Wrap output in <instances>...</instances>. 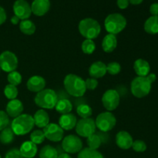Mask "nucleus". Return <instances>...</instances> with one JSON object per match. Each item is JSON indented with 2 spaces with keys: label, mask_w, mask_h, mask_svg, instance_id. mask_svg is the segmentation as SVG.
<instances>
[{
  "label": "nucleus",
  "mask_w": 158,
  "mask_h": 158,
  "mask_svg": "<svg viewBox=\"0 0 158 158\" xmlns=\"http://www.w3.org/2000/svg\"><path fill=\"white\" fill-rule=\"evenodd\" d=\"M63 85L66 92L74 97H81L86 91L85 80L76 74L69 73L64 78Z\"/></svg>",
  "instance_id": "obj_1"
},
{
  "label": "nucleus",
  "mask_w": 158,
  "mask_h": 158,
  "mask_svg": "<svg viewBox=\"0 0 158 158\" xmlns=\"http://www.w3.org/2000/svg\"><path fill=\"white\" fill-rule=\"evenodd\" d=\"M34 126V120L32 116L26 114H22L15 117L11 123V128L15 135L23 136L29 134Z\"/></svg>",
  "instance_id": "obj_2"
},
{
  "label": "nucleus",
  "mask_w": 158,
  "mask_h": 158,
  "mask_svg": "<svg viewBox=\"0 0 158 158\" xmlns=\"http://www.w3.org/2000/svg\"><path fill=\"white\" fill-rule=\"evenodd\" d=\"M79 32L86 40H94L97 38L101 32V26L96 19L86 18L79 23Z\"/></svg>",
  "instance_id": "obj_3"
},
{
  "label": "nucleus",
  "mask_w": 158,
  "mask_h": 158,
  "mask_svg": "<svg viewBox=\"0 0 158 158\" xmlns=\"http://www.w3.org/2000/svg\"><path fill=\"white\" fill-rule=\"evenodd\" d=\"M58 101L56 93L52 89H44L37 93L34 98L35 105L42 109H52Z\"/></svg>",
  "instance_id": "obj_4"
},
{
  "label": "nucleus",
  "mask_w": 158,
  "mask_h": 158,
  "mask_svg": "<svg viewBox=\"0 0 158 158\" xmlns=\"http://www.w3.org/2000/svg\"><path fill=\"white\" fill-rule=\"evenodd\" d=\"M127 19L120 13H112L106 16L104 21V26L106 32L110 34L117 35L125 29Z\"/></svg>",
  "instance_id": "obj_5"
},
{
  "label": "nucleus",
  "mask_w": 158,
  "mask_h": 158,
  "mask_svg": "<svg viewBox=\"0 0 158 158\" xmlns=\"http://www.w3.org/2000/svg\"><path fill=\"white\" fill-rule=\"evenodd\" d=\"M131 90L135 97L143 98L151 92V83L148 81L147 77H137L131 82Z\"/></svg>",
  "instance_id": "obj_6"
},
{
  "label": "nucleus",
  "mask_w": 158,
  "mask_h": 158,
  "mask_svg": "<svg viewBox=\"0 0 158 158\" xmlns=\"http://www.w3.org/2000/svg\"><path fill=\"white\" fill-rule=\"evenodd\" d=\"M96 127L103 133L112 131L117 124L115 116L110 111L101 113L97 116L95 120Z\"/></svg>",
  "instance_id": "obj_7"
},
{
  "label": "nucleus",
  "mask_w": 158,
  "mask_h": 158,
  "mask_svg": "<svg viewBox=\"0 0 158 158\" xmlns=\"http://www.w3.org/2000/svg\"><path fill=\"white\" fill-rule=\"evenodd\" d=\"M76 132L80 137H89L92 134H95L97 127H96L95 120L92 118H85L77 121V125L75 127Z\"/></svg>",
  "instance_id": "obj_8"
},
{
  "label": "nucleus",
  "mask_w": 158,
  "mask_h": 158,
  "mask_svg": "<svg viewBox=\"0 0 158 158\" xmlns=\"http://www.w3.org/2000/svg\"><path fill=\"white\" fill-rule=\"evenodd\" d=\"M62 148L66 154H77L83 149V142L79 136L69 134L63 139Z\"/></svg>",
  "instance_id": "obj_9"
},
{
  "label": "nucleus",
  "mask_w": 158,
  "mask_h": 158,
  "mask_svg": "<svg viewBox=\"0 0 158 158\" xmlns=\"http://www.w3.org/2000/svg\"><path fill=\"white\" fill-rule=\"evenodd\" d=\"M18 67V58L11 51H4L0 54V69L4 72L11 73Z\"/></svg>",
  "instance_id": "obj_10"
},
{
  "label": "nucleus",
  "mask_w": 158,
  "mask_h": 158,
  "mask_svg": "<svg viewBox=\"0 0 158 158\" xmlns=\"http://www.w3.org/2000/svg\"><path fill=\"white\" fill-rule=\"evenodd\" d=\"M120 97L115 89H108L103 94L102 97V103L106 110L111 111L114 110L117 108V106L120 104Z\"/></svg>",
  "instance_id": "obj_11"
},
{
  "label": "nucleus",
  "mask_w": 158,
  "mask_h": 158,
  "mask_svg": "<svg viewBox=\"0 0 158 158\" xmlns=\"http://www.w3.org/2000/svg\"><path fill=\"white\" fill-rule=\"evenodd\" d=\"M43 133L46 139L52 142H60L63 139L64 131L56 123H51L43 128Z\"/></svg>",
  "instance_id": "obj_12"
},
{
  "label": "nucleus",
  "mask_w": 158,
  "mask_h": 158,
  "mask_svg": "<svg viewBox=\"0 0 158 158\" xmlns=\"http://www.w3.org/2000/svg\"><path fill=\"white\" fill-rule=\"evenodd\" d=\"M13 12L20 20L28 19L32 14L31 6L26 0H16L13 5Z\"/></svg>",
  "instance_id": "obj_13"
},
{
  "label": "nucleus",
  "mask_w": 158,
  "mask_h": 158,
  "mask_svg": "<svg viewBox=\"0 0 158 158\" xmlns=\"http://www.w3.org/2000/svg\"><path fill=\"white\" fill-rule=\"evenodd\" d=\"M50 9L49 0H33L31 5L32 13L37 16H43L49 12Z\"/></svg>",
  "instance_id": "obj_14"
},
{
  "label": "nucleus",
  "mask_w": 158,
  "mask_h": 158,
  "mask_svg": "<svg viewBox=\"0 0 158 158\" xmlns=\"http://www.w3.org/2000/svg\"><path fill=\"white\" fill-rule=\"evenodd\" d=\"M23 110H24V106H23V103L19 100L14 99V100H11L7 103L6 112L9 117H12V118H15L21 115Z\"/></svg>",
  "instance_id": "obj_15"
},
{
  "label": "nucleus",
  "mask_w": 158,
  "mask_h": 158,
  "mask_svg": "<svg viewBox=\"0 0 158 158\" xmlns=\"http://www.w3.org/2000/svg\"><path fill=\"white\" fill-rule=\"evenodd\" d=\"M133 137L128 132L121 131L116 135V143L122 150H128L131 148L133 144Z\"/></svg>",
  "instance_id": "obj_16"
},
{
  "label": "nucleus",
  "mask_w": 158,
  "mask_h": 158,
  "mask_svg": "<svg viewBox=\"0 0 158 158\" xmlns=\"http://www.w3.org/2000/svg\"><path fill=\"white\" fill-rule=\"evenodd\" d=\"M46 86V80L40 76H33L28 80L26 87L32 93H39L44 89Z\"/></svg>",
  "instance_id": "obj_17"
},
{
  "label": "nucleus",
  "mask_w": 158,
  "mask_h": 158,
  "mask_svg": "<svg viewBox=\"0 0 158 158\" xmlns=\"http://www.w3.org/2000/svg\"><path fill=\"white\" fill-rule=\"evenodd\" d=\"M77 123V117L73 114H63L59 119V125L63 131H71L76 127Z\"/></svg>",
  "instance_id": "obj_18"
},
{
  "label": "nucleus",
  "mask_w": 158,
  "mask_h": 158,
  "mask_svg": "<svg viewBox=\"0 0 158 158\" xmlns=\"http://www.w3.org/2000/svg\"><path fill=\"white\" fill-rule=\"evenodd\" d=\"M106 73V65L102 61H96L89 68V74L92 78L98 79L104 77Z\"/></svg>",
  "instance_id": "obj_19"
},
{
  "label": "nucleus",
  "mask_w": 158,
  "mask_h": 158,
  "mask_svg": "<svg viewBox=\"0 0 158 158\" xmlns=\"http://www.w3.org/2000/svg\"><path fill=\"white\" fill-rule=\"evenodd\" d=\"M19 152L23 158H33L36 155L38 148H37L36 144L32 143V141H25L24 143H22L20 146Z\"/></svg>",
  "instance_id": "obj_20"
},
{
  "label": "nucleus",
  "mask_w": 158,
  "mask_h": 158,
  "mask_svg": "<svg viewBox=\"0 0 158 158\" xmlns=\"http://www.w3.org/2000/svg\"><path fill=\"white\" fill-rule=\"evenodd\" d=\"M134 69L138 77H146L151 71V66L147 60L138 59L134 63Z\"/></svg>",
  "instance_id": "obj_21"
},
{
  "label": "nucleus",
  "mask_w": 158,
  "mask_h": 158,
  "mask_svg": "<svg viewBox=\"0 0 158 158\" xmlns=\"http://www.w3.org/2000/svg\"><path fill=\"white\" fill-rule=\"evenodd\" d=\"M32 117H33L34 124L39 128L43 129L49 123V114L43 109L37 110Z\"/></svg>",
  "instance_id": "obj_22"
},
{
  "label": "nucleus",
  "mask_w": 158,
  "mask_h": 158,
  "mask_svg": "<svg viewBox=\"0 0 158 158\" xmlns=\"http://www.w3.org/2000/svg\"><path fill=\"white\" fill-rule=\"evenodd\" d=\"M117 46V39L115 35L108 33L107 35H105L102 41V48L104 52H112L116 49Z\"/></svg>",
  "instance_id": "obj_23"
},
{
  "label": "nucleus",
  "mask_w": 158,
  "mask_h": 158,
  "mask_svg": "<svg viewBox=\"0 0 158 158\" xmlns=\"http://www.w3.org/2000/svg\"><path fill=\"white\" fill-rule=\"evenodd\" d=\"M145 32L151 35H155L158 33V15H152L146 20L144 23Z\"/></svg>",
  "instance_id": "obj_24"
},
{
  "label": "nucleus",
  "mask_w": 158,
  "mask_h": 158,
  "mask_svg": "<svg viewBox=\"0 0 158 158\" xmlns=\"http://www.w3.org/2000/svg\"><path fill=\"white\" fill-rule=\"evenodd\" d=\"M55 109L59 114H62V115L67 114L72 111L73 104L67 99H60L57 101Z\"/></svg>",
  "instance_id": "obj_25"
},
{
  "label": "nucleus",
  "mask_w": 158,
  "mask_h": 158,
  "mask_svg": "<svg viewBox=\"0 0 158 158\" xmlns=\"http://www.w3.org/2000/svg\"><path fill=\"white\" fill-rule=\"evenodd\" d=\"M15 138V134L12 131L11 127H7L3 129L0 133V143L2 144L7 145L12 143Z\"/></svg>",
  "instance_id": "obj_26"
},
{
  "label": "nucleus",
  "mask_w": 158,
  "mask_h": 158,
  "mask_svg": "<svg viewBox=\"0 0 158 158\" xmlns=\"http://www.w3.org/2000/svg\"><path fill=\"white\" fill-rule=\"evenodd\" d=\"M19 29L25 35H30L35 33L36 28H35V25L34 24L33 22L29 19H25L20 22Z\"/></svg>",
  "instance_id": "obj_27"
},
{
  "label": "nucleus",
  "mask_w": 158,
  "mask_h": 158,
  "mask_svg": "<svg viewBox=\"0 0 158 158\" xmlns=\"http://www.w3.org/2000/svg\"><path fill=\"white\" fill-rule=\"evenodd\" d=\"M77 158H103V156L97 150L86 148L79 152Z\"/></svg>",
  "instance_id": "obj_28"
},
{
  "label": "nucleus",
  "mask_w": 158,
  "mask_h": 158,
  "mask_svg": "<svg viewBox=\"0 0 158 158\" xmlns=\"http://www.w3.org/2000/svg\"><path fill=\"white\" fill-rule=\"evenodd\" d=\"M58 152L56 149L51 145H46L40 152V158H57Z\"/></svg>",
  "instance_id": "obj_29"
},
{
  "label": "nucleus",
  "mask_w": 158,
  "mask_h": 158,
  "mask_svg": "<svg viewBox=\"0 0 158 158\" xmlns=\"http://www.w3.org/2000/svg\"><path fill=\"white\" fill-rule=\"evenodd\" d=\"M86 143H87L88 148L93 150H97L100 147L102 143V139L98 134H92L89 137L86 138Z\"/></svg>",
  "instance_id": "obj_30"
},
{
  "label": "nucleus",
  "mask_w": 158,
  "mask_h": 158,
  "mask_svg": "<svg viewBox=\"0 0 158 158\" xmlns=\"http://www.w3.org/2000/svg\"><path fill=\"white\" fill-rule=\"evenodd\" d=\"M77 113L81 118H89L93 114V110L89 105L83 103L77 106Z\"/></svg>",
  "instance_id": "obj_31"
},
{
  "label": "nucleus",
  "mask_w": 158,
  "mask_h": 158,
  "mask_svg": "<svg viewBox=\"0 0 158 158\" xmlns=\"http://www.w3.org/2000/svg\"><path fill=\"white\" fill-rule=\"evenodd\" d=\"M4 94L6 96V97L9 100H14V99H16L17 96L19 94L18 89H17V86H13V85L8 84L5 86L4 88Z\"/></svg>",
  "instance_id": "obj_32"
},
{
  "label": "nucleus",
  "mask_w": 158,
  "mask_h": 158,
  "mask_svg": "<svg viewBox=\"0 0 158 158\" xmlns=\"http://www.w3.org/2000/svg\"><path fill=\"white\" fill-rule=\"evenodd\" d=\"M46 139L43 131L35 130L30 134V140L35 144H41Z\"/></svg>",
  "instance_id": "obj_33"
},
{
  "label": "nucleus",
  "mask_w": 158,
  "mask_h": 158,
  "mask_svg": "<svg viewBox=\"0 0 158 158\" xmlns=\"http://www.w3.org/2000/svg\"><path fill=\"white\" fill-rule=\"evenodd\" d=\"M82 51L83 53L90 55L95 51L96 49V44L92 40H85L83 42L81 46Z\"/></svg>",
  "instance_id": "obj_34"
},
{
  "label": "nucleus",
  "mask_w": 158,
  "mask_h": 158,
  "mask_svg": "<svg viewBox=\"0 0 158 158\" xmlns=\"http://www.w3.org/2000/svg\"><path fill=\"white\" fill-rule=\"evenodd\" d=\"M22 75L17 71H12L9 73L7 76V80L9 84L13 85V86H18L22 83Z\"/></svg>",
  "instance_id": "obj_35"
},
{
  "label": "nucleus",
  "mask_w": 158,
  "mask_h": 158,
  "mask_svg": "<svg viewBox=\"0 0 158 158\" xmlns=\"http://www.w3.org/2000/svg\"><path fill=\"white\" fill-rule=\"evenodd\" d=\"M121 71V66L117 62H111L106 65V73L113 76L119 74Z\"/></svg>",
  "instance_id": "obj_36"
},
{
  "label": "nucleus",
  "mask_w": 158,
  "mask_h": 158,
  "mask_svg": "<svg viewBox=\"0 0 158 158\" xmlns=\"http://www.w3.org/2000/svg\"><path fill=\"white\" fill-rule=\"evenodd\" d=\"M131 148H133L134 151L138 153L144 152L147 150V144L143 140H137L133 142V144Z\"/></svg>",
  "instance_id": "obj_37"
},
{
  "label": "nucleus",
  "mask_w": 158,
  "mask_h": 158,
  "mask_svg": "<svg viewBox=\"0 0 158 158\" xmlns=\"http://www.w3.org/2000/svg\"><path fill=\"white\" fill-rule=\"evenodd\" d=\"M9 124V117L6 112L0 110V131L7 127Z\"/></svg>",
  "instance_id": "obj_38"
},
{
  "label": "nucleus",
  "mask_w": 158,
  "mask_h": 158,
  "mask_svg": "<svg viewBox=\"0 0 158 158\" xmlns=\"http://www.w3.org/2000/svg\"><path fill=\"white\" fill-rule=\"evenodd\" d=\"M85 85H86V89L89 90H94L98 86V81L95 78H88L85 80Z\"/></svg>",
  "instance_id": "obj_39"
},
{
  "label": "nucleus",
  "mask_w": 158,
  "mask_h": 158,
  "mask_svg": "<svg viewBox=\"0 0 158 158\" xmlns=\"http://www.w3.org/2000/svg\"><path fill=\"white\" fill-rule=\"evenodd\" d=\"M5 158H23V157L20 154L19 150L17 148H12L6 153Z\"/></svg>",
  "instance_id": "obj_40"
},
{
  "label": "nucleus",
  "mask_w": 158,
  "mask_h": 158,
  "mask_svg": "<svg viewBox=\"0 0 158 158\" xmlns=\"http://www.w3.org/2000/svg\"><path fill=\"white\" fill-rule=\"evenodd\" d=\"M117 4L120 9H125L129 6L130 2L128 0H117Z\"/></svg>",
  "instance_id": "obj_41"
},
{
  "label": "nucleus",
  "mask_w": 158,
  "mask_h": 158,
  "mask_svg": "<svg viewBox=\"0 0 158 158\" xmlns=\"http://www.w3.org/2000/svg\"><path fill=\"white\" fill-rule=\"evenodd\" d=\"M150 12H151V15H154V16L158 15V3H153L150 6Z\"/></svg>",
  "instance_id": "obj_42"
},
{
  "label": "nucleus",
  "mask_w": 158,
  "mask_h": 158,
  "mask_svg": "<svg viewBox=\"0 0 158 158\" xmlns=\"http://www.w3.org/2000/svg\"><path fill=\"white\" fill-rule=\"evenodd\" d=\"M6 18H7V15H6V10L2 6H0V26L6 22Z\"/></svg>",
  "instance_id": "obj_43"
},
{
  "label": "nucleus",
  "mask_w": 158,
  "mask_h": 158,
  "mask_svg": "<svg viewBox=\"0 0 158 158\" xmlns=\"http://www.w3.org/2000/svg\"><path fill=\"white\" fill-rule=\"evenodd\" d=\"M146 77L148 80V81H149L151 84H152L153 83H154L155 80H157V77H156V75L154 73H149Z\"/></svg>",
  "instance_id": "obj_44"
},
{
  "label": "nucleus",
  "mask_w": 158,
  "mask_h": 158,
  "mask_svg": "<svg viewBox=\"0 0 158 158\" xmlns=\"http://www.w3.org/2000/svg\"><path fill=\"white\" fill-rule=\"evenodd\" d=\"M10 21H11V23H12V24H13V25H17V24H19V23L20 19L18 18V17L15 16V15H14L13 16H12V18H11Z\"/></svg>",
  "instance_id": "obj_45"
},
{
  "label": "nucleus",
  "mask_w": 158,
  "mask_h": 158,
  "mask_svg": "<svg viewBox=\"0 0 158 158\" xmlns=\"http://www.w3.org/2000/svg\"><path fill=\"white\" fill-rule=\"evenodd\" d=\"M128 1H129V2L131 3V4L137 6V5L141 4V3L143 2V0H128Z\"/></svg>",
  "instance_id": "obj_46"
},
{
  "label": "nucleus",
  "mask_w": 158,
  "mask_h": 158,
  "mask_svg": "<svg viewBox=\"0 0 158 158\" xmlns=\"http://www.w3.org/2000/svg\"><path fill=\"white\" fill-rule=\"evenodd\" d=\"M57 158H72L71 156L69 155V154H66V153H64V154H61L60 155H58Z\"/></svg>",
  "instance_id": "obj_47"
},
{
  "label": "nucleus",
  "mask_w": 158,
  "mask_h": 158,
  "mask_svg": "<svg viewBox=\"0 0 158 158\" xmlns=\"http://www.w3.org/2000/svg\"><path fill=\"white\" fill-rule=\"evenodd\" d=\"M0 158H2V157H1V155H0Z\"/></svg>",
  "instance_id": "obj_48"
},
{
  "label": "nucleus",
  "mask_w": 158,
  "mask_h": 158,
  "mask_svg": "<svg viewBox=\"0 0 158 158\" xmlns=\"http://www.w3.org/2000/svg\"></svg>",
  "instance_id": "obj_49"
}]
</instances>
